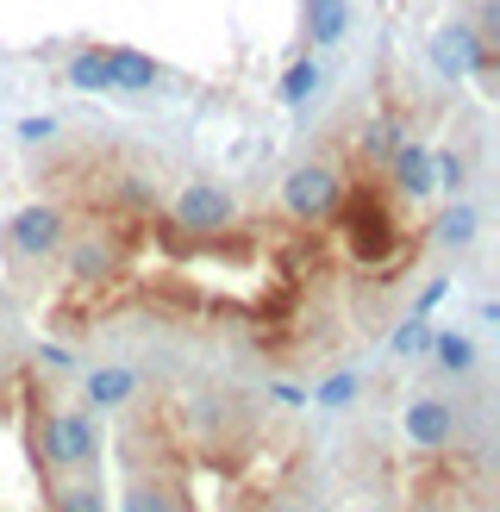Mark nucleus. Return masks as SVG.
Here are the masks:
<instances>
[{
    "label": "nucleus",
    "mask_w": 500,
    "mask_h": 512,
    "mask_svg": "<svg viewBox=\"0 0 500 512\" xmlns=\"http://www.w3.org/2000/svg\"><path fill=\"white\" fill-rule=\"evenodd\" d=\"M38 463L50 475H88L100 463V413L94 406H50L38 419Z\"/></svg>",
    "instance_id": "nucleus-1"
},
{
    "label": "nucleus",
    "mask_w": 500,
    "mask_h": 512,
    "mask_svg": "<svg viewBox=\"0 0 500 512\" xmlns=\"http://www.w3.org/2000/svg\"><path fill=\"white\" fill-rule=\"evenodd\" d=\"M344 207V175L332 163H294L282 175V213L300 225H319Z\"/></svg>",
    "instance_id": "nucleus-2"
},
{
    "label": "nucleus",
    "mask_w": 500,
    "mask_h": 512,
    "mask_svg": "<svg viewBox=\"0 0 500 512\" xmlns=\"http://www.w3.org/2000/svg\"><path fill=\"white\" fill-rule=\"evenodd\" d=\"M0 238H7V250L19 263H50V256L63 250V238H69V219H63V207H50V200H32V207H19L7 219Z\"/></svg>",
    "instance_id": "nucleus-3"
},
{
    "label": "nucleus",
    "mask_w": 500,
    "mask_h": 512,
    "mask_svg": "<svg viewBox=\"0 0 500 512\" xmlns=\"http://www.w3.org/2000/svg\"><path fill=\"white\" fill-rule=\"evenodd\" d=\"M169 219L182 225L188 238H219V232L238 225V200H232V188H219V182H188L182 194H175Z\"/></svg>",
    "instance_id": "nucleus-4"
},
{
    "label": "nucleus",
    "mask_w": 500,
    "mask_h": 512,
    "mask_svg": "<svg viewBox=\"0 0 500 512\" xmlns=\"http://www.w3.org/2000/svg\"><path fill=\"white\" fill-rule=\"evenodd\" d=\"M432 63L450 75V82H469V75H488L494 50L482 44V32H475L469 19H450V25L432 32Z\"/></svg>",
    "instance_id": "nucleus-5"
},
{
    "label": "nucleus",
    "mask_w": 500,
    "mask_h": 512,
    "mask_svg": "<svg viewBox=\"0 0 500 512\" xmlns=\"http://www.w3.org/2000/svg\"><path fill=\"white\" fill-rule=\"evenodd\" d=\"M400 431H407V444H419V450H444V444H457L463 419H457L450 400L419 394V400H407V413H400Z\"/></svg>",
    "instance_id": "nucleus-6"
},
{
    "label": "nucleus",
    "mask_w": 500,
    "mask_h": 512,
    "mask_svg": "<svg viewBox=\"0 0 500 512\" xmlns=\"http://www.w3.org/2000/svg\"><path fill=\"white\" fill-rule=\"evenodd\" d=\"M157 82H163V63H157V57L125 50V44L107 50V88H113V94H150Z\"/></svg>",
    "instance_id": "nucleus-7"
},
{
    "label": "nucleus",
    "mask_w": 500,
    "mask_h": 512,
    "mask_svg": "<svg viewBox=\"0 0 500 512\" xmlns=\"http://www.w3.org/2000/svg\"><path fill=\"white\" fill-rule=\"evenodd\" d=\"M388 169H394V188L407 194V200L438 194V182H432V150H425L419 138H400V150L388 157Z\"/></svg>",
    "instance_id": "nucleus-8"
},
{
    "label": "nucleus",
    "mask_w": 500,
    "mask_h": 512,
    "mask_svg": "<svg viewBox=\"0 0 500 512\" xmlns=\"http://www.w3.org/2000/svg\"><path fill=\"white\" fill-rule=\"evenodd\" d=\"M63 250H69V269H75L82 288H100V281L119 269V250L107 238H63Z\"/></svg>",
    "instance_id": "nucleus-9"
},
{
    "label": "nucleus",
    "mask_w": 500,
    "mask_h": 512,
    "mask_svg": "<svg viewBox=\"0 0 500 512\" xmlns=\"http://www.w3.org/2000/svg\"><path fill=\"white\" fill-rule=\"evenodd\" d=\"M132 394H138V369H125V363L94 369V375L82 381V400L94 406V413H113V406H125Z\"/></svg>",
    "instance_id": "nucleus-10"
},
{
    "label": "nucleus",
    "mask_w": 500,
    "mask_h": 512,
    "mask_svg": "<svg viewBox=\"0 0 500 512\" xmlns=\"http://www.w3.org/2000/svg\"><path fill=\"white\" fill-rule=\"evenodd\" d=\"M350 250H357L363 263H382V256L394 250V225L375 207H357V213H350Z\"/></svg>",
    "instance_id": "nucleus-11"
},
{
    "label": "nucleus",
    "mask_w": 500,
    "mask_h": 512,
    "mask_svg": "<svg viewBox=\"0 0 500 512\" xmlns=\"http://www.w3.org/2000/svg\"><path fill=\"white\" fill-rule=\"evenodd\" d=\"M475 232H482V213H475L469 200L450 194V207L432 219V238H438L444 250H469V244H475Z\"/></svg>",
    "instance_id": "nucleus-12"
},
{
    "label": "nucleus",
    "mask_w": 500,
    "mask_h": 512,
    "mask_svg": "<svg viewBox=\"0 0 500 512\" xmlns=\"http://www.w3.org/2000/svg\"><path fill=\"white\" fill-rule=\"evenodd\" d=\"M350 32V0H307V38L313 44H338Z\"/></svg>",
    "instance_id": "nucleus-13"
},
{
    "label": "nucleus",
    "mask_w": 500,
    "mask_h": 512,
    "mask_svg": "<svg viewBox=\"0 0 500 512\" xmlns=\"http://www.w3.org/2000/svg\"><path fill=\"white\" fill-rule=\"evenodd\" d=\"M63 82H69L75 94H107V50H100V44L75 50L69 69H63Z\"/></svg>",
    "instance_id": "nucleus-14"
},
{
    "label": "nucleus",
    "mask_w": 500,
    "mask_h": 512,
    "mask_svg": "<svg viewBox=\"0 0 500 512\" xmlns=\"http://www.w3.org/2000/svg\"><path fill=\"white\" fill-rule=\"evenodd\" d=\"M50 512H107V494L88 475H63L57 494H50Z\"/></svg>",
    "instance_id": "nucleus-15"
},
{
    "label": "nucleus",
    "mask_w": 500,
    "mask_h": 512,
    "mask_svg": "<svg viewBox=\"0 0 500 512\" xmlns=\"http://www.w3.org/2000/svg\"><path fill=\"white\" fill-rule=\"evenodd\" d=\"M313 94H319V63L313 57H294L282 69V82H275V100H282V107H307Z\"/></svg>",
    "instance_id": "nucleus-16"
},
{
    "label": "nucleus",
    "mask_w": 500,
    "mask_h": 512,
    "mask_svg": "<svg viewBox=\"0 0 500 512\" xmlns=\"http://www.w3.org/2000/svg\"><path fill=\"white\" fill-rule=\"evenodd\" d=\"M438 356V369H450V375H469L475 369V338L469 331H432V344H425Z\"/></svg>",
    "instance_id": "nucleus-17"
},
{
    "label": "nucleus",
    "mask_w": 500,
    "mask_h": 512,
    "mask_svg": "<svg viewBox=\"0 0 500 512\" xmlns=\"http://www.w3.org/2000/svg\"><path fill=\"white\" fill-rule=\"evenodd\" d=\"M125 512H182V506H175V488H163V481H132Z\"/></svg>",
    "instance_id": "nucleus-18"
},
{
    "label": "nucleus",
    "mask_w": 500,
    "mask_h": 512,
    "mask_svg": "<svg viewBox=\"0 0 500 512\" xmlns=\"http://www.w3.org/2000/svg\"><path fill=\"white\" fill-rule=\"evenodd\" d=\"M432 182H438L444 194H463V182H469V157H463V150H432Z\"/></svg>",
    "instance_id": "nucleus-19"
},
{
    "label": "nucleus",
    "mask_w": 500,
    "mask_h": 512,
    "mask_svg": "<svg viewBox=\"0 0 500 512\" xmlns=\"http://www.w3.org/2000/svg\"><path fill=\"white\" fill-rule=\"evenodd\" d=\"M400 138H407V132H400L394 119H375L369 132H363V157H369V163H388L394 150H400Z\"/></svg>",
    "instance_id": "nucleus-20"
},
{
    "label": "nucleus",
    "mask_w": 500,
    "mask_h": 512,
    "mask_svg": "<svg viewBox=\"0 0 500 512\" xmlns=\"http://www.w3.org/2000/svg\"><path fill=\"white\" fill-rule=\"evenodd\" d=\"M357 394H363V375H357V369H338V375L325 381V388H319L313 400H319V406H350Z\"/></svg>",
    "instance_id": "nucleus-21"
},
{
    "label": "nucleus",
    "mask_w": 500,
    "mask_h": 512,
    "mask_svg": "<svg viewBox=\"0 0 500 512\" xmlns=\"http://www.w3.org/2000/svg\"><path fill=\"white\" fill-rule=\"evenodd\" d=\"M425 344H432V325H425V319L394 325V338H388V350H394V356H425Z\"/></svg>",
    "instance_id": "nucleus-22"
},
{
    "label": "nucleus",
    "mask_w": 500,
    "mask_h": 512,
    "mask_svg": "<svg viewBox=\"0 0 500 512\" xmlns=\"http://www.w3.org/2000/svg\"><path fill=\"white\" fill-rule=\"evenodd\" d=\"M444 294H450V281H425L419 300H413V319H432L438 306H444Z\"/></svg>",
    "instance_id": "nucleus-23"
},
{
    "label": "nucleus",
    "mask_w": 500,
    "mask_h": 512,
    "mask_svg": "<svg viewBox=\"0 0 500 512\" xmlns=\"http://www.w3.org/2000/svg\"><path fill=\"white\" fill-rule=\"evenodd\" d=\"M19 138H25V144H44V138H57V119H44V113L19 119Z\"/></svg>",
    "instance_id": "nucleus-24"
},
{
    "label": "nucleus",
    "mask_w": 500,
    "mask_h": 512,
    "mask_svg": "<svg viewBox=\"0 0 500 512\" xmlns=\"http://www.w3.org/2000/svg\"><path fill=\"white\" fill-rule=\"evenodd\" d=\"M275 400H288V406H307L313 394H307V388H294V381H275Z\"/></svg>",
    "instance_id": "nucleus-25"
},
{
    "label": "nucleus",
    "mask_w": 500,
    "mask_h": 512,
    "mask_svg": "<svg viewBox=\"0 0 500 512\" xmlns=\"http://www.w3.org/2000/svg\"><path fill=\"white\" fill-rule=\"evenodd\" d=\"M38 356H44V363H50V369H69V350H63V344H44Z\"/></svg>",
    "instance_id": "nucleus-26"
},
{
    "label": "nucleus",
    "mask_w": 500,
    "mask_h": 512,
    "mask_svg": "<svg viewBox=\"0 0 500 512\" xmlns=\"http://www.w3.org/2000/svg\"><path fill=\"white\" fill-rule=\"evenodd\" d=\"M263 512H307L300 500H263Z\"/></svg>",
    "instance_id": "nucleus-27"
}]
</instances>
